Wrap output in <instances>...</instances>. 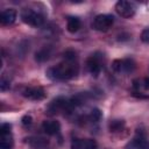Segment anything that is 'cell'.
I'll return each mask as SVG.
<instances>
[{
	"label": "cell",
	"mask_w": 149,
	"mask_h": 149,
	"mask_svg": "<svg viewBox=\"0 0 149 149\" xmlns=\"http://www.w3.org/2000/svg\"><path fill=\"white\" fill-rule=\"evenodd\" d=\"M79 68L76 62V52L69 50L64 54L63 62L48 69L47 76L52 80H68L76 77Z\"/></svg>",
	"instance_id": "1"
},
{
	"label": "cell",
	"mask_w": 149,
	"mask_h": 149,
	"mask_svg": "<svg viewBox=\"0 0 149 149\" xmlns=\"http://www.w3.org/2000/svg\"><path fill=\"white\" fill-rule=\"evenodd\" d=\"M21 19L24 23L31 26V27H40L44 22V16L38 10H35L33 8H24L21 12Z\"/></svg>",
	"instance_id": "2"
},
{
	"label": "cell",
	"mask_w": 149,
	"mask_h": 149,
	"mask_svg": "<svg viewBox=\"0 0 149 149\" xmlns=\"http://www.w3.org/2000/svg\"><path fill=\"white\" fill-rule=\"evenodd\" d=\"M72 108L73 107L71 105L70 99H66V98H63V97H58V98L54 99L48 105L47 112L50 115H55V114H58L61 112H70Z\"/></svg>",
	"instance_id": "3"
},
{
	"label": "cell",
	"mask_w": 149,
	"mask_h": 149,
	"mask_svg": "<svg viewBox=\"0 0 149 149\" xmlns=\"http://www.w3.org/2000/svg\"><path fill=\"white\" fill-rule=\"evenodd\" d=\"M114 23V17L111 14H99L94 17L92 27L98 31H107Z\"/></svg>",
	"instance_id": "4"
},
{
	"label": "cell",
	"mask_w": 149,
	"mask_h": 149,
	"mask_svg": "<svg viewBox=\"0 0 149 149\" xmlns=\"http://www.w3.org/2000/svg\"><path fill=\"white\" fill-rule=\"evenodd\" d=\"M12 126L9 123H2L0 127V149L13 148V136L10 132Z\"/></svg>",
	"instance_id": "5"
},
{
	"label": "cell",
	"mask_w": 149,
	"mask_h": 149,
	"mask_svg": "<svg viewBox=\"0 0 149 149\" xmlns=\"http://www.w3.org/2000/svg\"><path fill=\"white\" fill-rule=\"evenodd\" d=\"M115 10L120 16H122L125 19H129V17L134 16V14H135V6H134V3L129 2V1L120 0L115 3Z\"/></svg>",
	"instance_id": "6"
},
{
	"label": "cell",
	"mask_w": 149,
	"mask_h": 149,
	"mask_svg": "<svg viewBox=\"0 0 149 149\" xmlns=\"http://www.w3.org/2000/svg\"><path fill=\"white\" fill-rule=\"evenodd\" d=\"M113 70L119 73H129L135 69V63L133 59H116L113 62Z\"/></svg>",
	"instance_id": "7"
},
{
	"label": "cell",
	"mask_w": 149,
	"mask_h": 149,
	"mask_svg": "<svg viewBox=\"0 0 149 149\" xmlns=\"http://www.w3.org/2000/svg\"><path fill=\"white\" fill-rule=\"evenodd\" d=\"M22 95L30 100H42L45 97V92L40 86H31V87H26L22 91Z\"/></svg>",
	"instance_id": "8"
},
{
	"label": "cell",
	"mask_w": 149,
	"mask_h": 149,
	"mask_svg": "<svg viewBox=\"0 0 149 149\" xmlns=\"http://www.w3.org/2000/svg\"><path fill=\"white\" fill-rule=\"evenodd\" d=\"M98 144L92 139H76L71 143V149H97Z\"/></svg>",
	"instance_id": "9"
},
{
	"label": "cell",
	"mask_w": 149,
	"mask_h": 149,
	"mask_svg": "<svg viewBox=\"0 0 149 149\" xmlns=\"http://www.w3.org/2000/svg\"><path fill=\"white\" fill-rule=\"evenodd\" d=\"M86 68L90 73L97 76L101 71V61L97 55H92L86 61Z\"/></svg>",
	"instance_id": "10"
},
{
	"label": "cell",
	"mask_w": 149,
	"mask_h": 149,
	"mask_svg": "<svg viewBox=\"0 0 149 149\" xmlns=\"http://www.w3.org/2000/svg\"><path fill=\"white\" fill-rule=\"evenodd\" d=\"M42 129L48 135H57L61 130V125L56 120H45L42 123Z\"/></svg>",
	"instance_id": "11"
},
{
	"label": "cell",
	"mask_w": 149,
	"mask_h": 149,
	"mask_svg": "<svg viewBox=\"0 0 149 149\" xmlns=\"http://www.w3.org/2000/svg\"><path fill=\"white\" fill-rule=\"evenodd\" d=\"M126 149H149V141L144 136H137L127 143Z\"/></svg>",
	"instance_id": "12"
},
{
	"label": "cell",
	"mask_w": 149,
	"mask_h": 149,
	"mask_svg": "<svg viewBox=\"0 0 149 149\" xmlns=\"http://www.w3.org/2000/svg\"><path fill=\"white\" fill-rule=\"evenodd\" d=\"M16 10L13 9V8H7V9H3L1 12V15H0V22L5 26H8V24H12L14 23L15 19H16Z\"/></svg>",
	"instance_id": "13"
},
{
	"label": "cell",
	"mask_w": 149,
	"mask_h": 149,
	"mask_svg": "<svg viewBox=\"0 0 149 149\" xmlns=\"http://www.w3.org/2000/svg\"><path fill=\"white\" fill-rule=\"evenodd\" d=\"M81 27V22L79 20V17L77 16H69L68 21H66V29L69 33L74 34L79 30V28Z\"/></svg>",
	"instance_id": "14"
},
{
	"label": "cell",
	"mask_w": 149,
	"mask_h": 149,
	"mask_svg": "<svg viewBox=\"0 0 149 149\" xmlns=\"http://www.w3.org/2000/svg\"><path fill=\"white\" fill-rule=\"evenodd\" d=\"M29 143L34 148H44L48 144V141L42 137H33V139H29Z\"/></svg>",
	"instance_id": "15"
},
{
	"label": "cell",
	"mask_w": 149,
	"mask_h": 149,
	"mask_svg": "<svg viewBox=\"0 0 149 149\" xmlns=\"http://www.w3.org/2000/svg\"><path fill=\"white\" fill-rule=\"evenodd\" d=\"M49 56H50V51H49V49H47V48H44V49H42V50H40L38 52H36V61H38V62H44V61H47L48 58H49Z\"/></svg>",
	"instance_id": "16"
},
{
	"label": "cell",
	"mask_w": 149,
	"mask_h": 149,
	"mask_svg": "<svg viewBox=\"0 0 149 149\" xmlns=\"http://www.w3.org/2000/svg\"><path fill=\"white\" fill-rule=\"evenodd\" d=\"M123 125H125L123 120H113L109 122V129L111 132H118V130H121Z\"/></svg>",
	"instance_id": "17"
},
{
	"label": "cell",
	"mask_w": 149,
	"mask_h": 149,
	"mask_svg": "<svg viewBox=\"0 0 149 149\" xmlns=\"http://www.w3.org/2000/svg\"><path fill=\"white\" fill-rule=\"evenodd\" d=\"M100 118H101V112L98 108H94L91 111V113H90L91 121H98V120H100Z\"/></svg>",
	"instance_id": "18"
},
{
	"label": "cell",
	"mask_w": 149,
	"mask_h": 149,
	"mask_svg": "<svg viewBox=\"0 0 149 149\" xmlns=\"http://www.w3.org/2000/svg\"><path fill=\"white\" fill-rule=\"evenodd\" d=\"M0 88H1V91H6L7 88H9V79H6L5 76H2V78L0 80Z\"/></svg>",
	"instance_id": "19"
},
{
	"label": "cell",
	"mask_w": 149,
	"mask_h": 149,
	"mask_svg": "<svg viewBox=\"0 0 149 149\" xmlns=\"http://www.w3.org/2000/svg\"><path fill=\"white\" fill-rule=\"evenodd\" d=\"M141 40L144 42V43H149V28L144 29L141 34Z\"/></svg>",
	"instance_id": "20"
},
{
	"label": "cell",
	"mask_w": 149,
	"mask_h": 149,
	"mask_svg": "<svg viewBox=\"0 0 149 149\" xmlns=\"http://www.w3.org/2000/svg\"><path fill=\"white\" fill-rule=\"evenodd\" d=\"M21 121H22V125H23V126H30L31 122H33V119H31L30 115H24Z\"/></svg>",
	"instance_id": "21"
},
{
	"label": "cell",
	"mask_w": 149,
	"mask_h": 149,
	"mask_svg": "<svg viewBox=\"0 0 149 149\" xmlns=\"http://www.w3.org/2000/svg\"><path fill=\"white\" fill-rule=\"evenodd\" d=\"M137 86H142L143 88H149V78H144L143 79V81L142 83H140V85H137Z\"/></svg>",
	"instance_id": "22"
}]
</instances>
